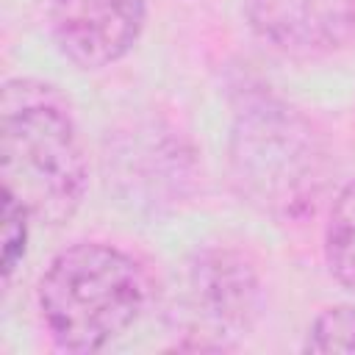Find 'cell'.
<instances>
[{
  "label": "cell",
  "mask_w": 355,
  "mask_h": 355,
  "mask_svg": "<svg viewBox=\"0 0 355 355\" xmlns=\"http://www.w3.org/2000/svg\"><path fill=\"white\" fill-rule=\"evenodd\" d=\"M255 33L297 58L341 50L355 36V0H247Z\"/></svg>",
  "instance_id": "cell-5"
},
{
  "label": "cell",
  "mask_w": 355,
  "mask_h": 355,
  "mask_svg": "<svg viewBox=\"0 0 355 355\" xmlns=\"http://www.w3.org/2000/svg\"><path fill=\"white\" fill-rule=\"evenodd\" d=\"M147 283L136 261L100 241L58 252L39 280V313L50 338L67 352H97L141 313Z\"/></svg>",
  "instance_id": "cell-2"
},
{
  "label": "cell",
  "mask_w": 355,
  "mask_h": 355,
  "mask_svg": "<svg viewBox=\"0 0 355 355\" xmlns=\"http://www.w3.org/2000/svg\"><path fill=\"white\" fill-rule=\"evenodd\" d=\"M0 178L31 219L67 222L86 191V158L67 103L53 86L11 80L0 103Z\"/></svg>",
  "instance_id": "cell-1"
},
{
  "label": "cell",
  "mask_w": 355,
  "mask_h": 355,
  "mask_svg": "<svg viewBox=\"0 0 355 355\" xmlns=\"http://www.w3.org/2000/svg\"><path fill=\"white\" fill-rule=\"evenodd\" d=\"M233 166L241 191L272 214L305 211L322 183V155L311 128L280 105H255L239 116Z\"/></svg>",
  "instance_id": "cell-3"
},
{
  "label": "cell",
  "mask_w": 355,
  "mask_h": 355,
  "mask_svg": "<svg viewBox=\"0 0 355 355\" xmlns=\"http://www.w3.org/2000/svg\"><path fill=\"white\" fill-rule=\"evenodd\" d=\"M324 258L333 277L355 291V180L347 183L333 202L324 230Z\"/></svg>",
  "instance_id": "cell-7"
},
{
  "label": "cell",
  "mask_w": 355,
  "mask_h": 355,
  "mask_svg": "<svg viewBox=\"0 0 355 355\" xmlns=\"http://www.w3.org/2000/svg\"><path fill=\"white\" fill-rule=\"evenodd\" d=\"M308 352H355V305H336L311 324Z\"/></svg>",
  "instance_id": "cell-8"
},
{
  "label": "cell",
  "mask_w": 355,
  "mask_h": 355,
  "mask_svg": "<svg viewBox=\"0 0 355 355\" xmlns=\"http://www.w3.org/2000/svg\"><path fill=\"white\" fill-rule=\"evenodd\" d=\"M28 219H31V214H28L11 194H3V255H0L3 283L11 280L17 263H19L22 255H25Z\"/></svg>",
  "instance_id": "cell-9"
},
{
  "label": "cell",
  "mask_w": 355,
  "mask_h": 355,
  "mask_svg": "<svg viewBox=\"0 0 355 355\" xmlns=\"http://www.w3.org/2000/svg\"><path fill=\"white\" fill-rule=\"evenodd\" d=\"M191 308L211 322L222 336L227 330H247L258 308V277L252 266L230 252L214 250L197 258L189 275Z\"/></svg>",
  "instance_id": "cell-6"
},
{
  "label": "cell",
  "mask_w": 355,
  "mask_h": 355,
  "mask_svg": "<svg viewBox=\"0 0 355 355\" xmlns=\"http://www.w3.org/2000/svg\"><path fill=\"white\" fill-rule=\"evenodd\" d=\"M144 11V0H53L50 31L75 67L103 69L136 44Z\"/></svg>",
  "instance_id": "cell-4"
}]
</instances>
